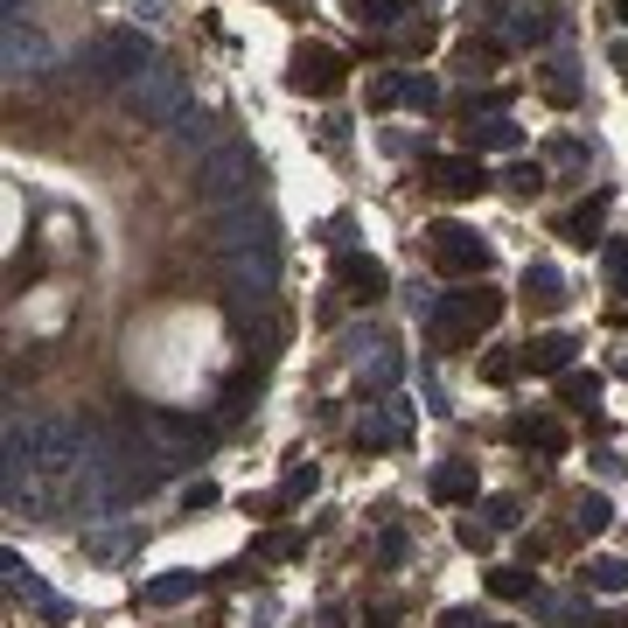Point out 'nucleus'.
<instances>
[{"instance_id":"nucleus-18","label":"nucleus","mask_w":628,"mask_h":628,"mask_svg":"<svg viewBox=\"0 0 628 628\" xmlns=\"http://www.w3.org/2000/svg\"><path fill=\"white\" fill-rule=\"evenodd\" d=\"M587 587H593V593H608V600L628 593V559H593V566H587Z\"/></svg>"},{"instance_id":"nucleus-29","label":"nucleus","mask_w":628,"mask_h":628,"mask_svg":"<svg viewBox=\"0 0 628 628\" xmlns=\"http://www.w3.org/2000/svg\"><path fill=\"white\" fill-rule=\"evenodd\" d=\"M412 105H419V112H433V105H440V85H433V77H412V91H405Z\"/></svg>"},{"instance_id":"nucleus-21","label":"nucleus","mask_w":628,"mask_h":628,"mask_svg":"<svg viewBox=\"0 0 628 628\" xmlns=\"http://www.w3.org/2000/svg\"><path fill=\"white\" fill-rule=\"evenodd\" d=\"M572 523H580L587 538H593V531H608V523H615V503H608V495H580V510H572Z\"/></svg>"},{"instance_id":"nucleus-10","label":"nucleus","mask_w":628,"mask_h":628,"mask_svg":"<svg viewBox=\"0 0 628 628\" xmlns=\"http://www.w3.org/2000/svg\"><path fill=\"white\" fill-rule=\"evenodd\" d=\"M335 279H343V294H350V301H363V307L384 301V266H377V258H363V252H343Z\"/></svg>"},{"instance_id":"nucleus-28","label":"nucleus","mask_w":628,"mask_h":628,"mask_svg":"<svg viewBox=\"0 0 628 628\" xmlns=\"http://www.w3.org/2000/svg\"><path fill=\"white\" fill-rule=\"evenodd\" d=\"M489 538H495V523H475V517H461V544H468V552H489Z\"/></svg>"},{"instance_id":"nucleus-4","label":"nucleus","mask_w":628,"mask_h":628,"mask_svg":"<svg viewBox=\"0 0 628 628\" xmlns=\"http://www.w3.org/2000/svg\"><path fill=\"white\" fill-rule=\"evenodd\" d=\"M426 238H433V266L448 273V279H482L489 273V245L468 224H433Z\"/></svg>"},{"instance_id":"nucleus-5","label":"nucleus","mask_w":628,"mask_h":628,"mask_svg":"<svg viewBox=\"0 0 628 628\" xmlns=\"http://www.w3.org/2000/svg\"><path fill=\"white\" fill-rule=\"evenodd\" d=\"M91 70L105 77V85H134V77L154 70V42H147L140 29H119V36H105V42H98Z\"/></svg>"},{"instance_id":"nucleus-13","label":"nucleus","mask_w":628,"mask_h":628,"mask_svg":"<svg viewBox=\"0 0 628 628\" xmlns=\"http://www.w3.org/2000/svg\"><path fill=\"white\" fill-rule=\"evenodd\" d=\"M433 495H440V503H475V468H468V461L433 468Z\"/></svg>"},{"instance_id":"nucleus-27","label":"nucleus","mask_w":628,"mask_h":628,"mask_svg":"<svg viewBox=\"0 0 628 628\" xmlns=\"http://www.w3.org/2000/svg\"><path fill=\"white\" fill-rule=\"evenodd\" d=\"M517 371H523V356H482V377L489 384H510Z\"/></svg>"},{"instance_id":"nucleus-3","label":"nucleus","mask_w":628,"mask_h":628,"mask_svg":"<svg viewBox=\"0 0 628 628\" xmlns=\"http://www.w3.org/2000/svg\"><path fill=\"white\" fill-rule=\"evenodd\" d=\"M126 105H134L140 126H175L181 112H189V85H181L175 63H154L147 77H134V85H126Z\"/></svg>"},{"instance_id":"nucleus-25","label":"nucleus","mask_w":628,"mask_h":628,"mask_svg":"<svg viewBox=\"0 0 628 628\" xmlns=\"http://www.w3.org/2000/svg\"><path fill=\"white\" fill-rule=\"evenodd\" d=\"M489 593H503V600H523V593H531V580H523V572H489Z\"/></svg>"},{"instance_id":"nucleus-2","label":"nucleus","mask_w":628,"mask_h":628,"mask_svg":"<svg viewBox=\"0 0 628 628\" xmlns=\"http://www.w3.org/2000/svg\"><path fill=\"white\" fill-rule=\"evenodd\" d=\"M266 175L258 168V154L245 147V140H224L217 154H203L196 161V196L209 203V209H230V203H252V181Z\"/></svg>"},{"instance_id":"nucleus-16","label":"nucleus","mask_w":628,"mask_h":628,"mask_svg":"<svg viewBox=\"0 0 628 628\" xmlns=\"http://www.w3.org/2000/svg\"><path fill=\"white\" fill-rule=\"evenodd\" d=\"M399 14H412L405 0H350V21H356V29H391Z\"/></svg>"},{"instance_id":"nucleus-23","label":"nucleus","mask_w":628,"mask_h":628,"mask_svg":"<svg viewBox=\"0 0 628 628\" xmlns=\"http://www.w3.org/2000/svg\"><path fill=\"white\" fill-rule=\"evenodd\" d=\"M482 517L495 523V531H517V523H523V510H517V495H489V503H482Z\"/></svg>"},{"instance_id":"nucleus-20","label":"nucleus","mask_w":628,"mask_h":628,"mask_svg":"<svg viewBox=\"0 0 628 628\" xmlns=\"http://www.w3.org/2000/svg\"><path fill=\"white\" fill-rule=\"evenodd\" d=\"M29 63H42V42L21 36V21H8V77H21Z\"/></svg>"},{"instance_id":"nucleus-19","label":"nucleus","mask_w":628,"mask_h":628,"mask_svg":"<svg viewBox=\"0 0 628 628\" xmlns=\"http://www.w3.org/2000/svg\"><path fill=\"white\" fill-rule=\"evenodd\" d=\"M600 209H608V189H600L593 203L572 209V224H566V238H572V245H600V238H593V230H600Z\"/></svg>"},{"instance_id":"nucleus-9","label":"nucleus","mask_w":628,"mask_h":628,"mask_svg":"<svg viewBox=\"0 0 628 628\" xmlns=\"http://www.w3.org/2000/svg\"><path fill=\"white\" fill-rule=\"evenodd\" d=\"M572 335H559V328H544V335H531V343H523V371L531 377H566L572 371Z\"/></svg>"},{"instance_id":"nucleus-8","label":"nucleus","mask_w":628,"mask_h":628,"mask_svg":"<svg viewBox=\"0 0 628 628\" xmlns=\"http://www.w3.org/2000/svg\"><path fill=\"white\" fill-rule=\"evenodd\" d=\"M426 175H433L440 196H482V189H489V168L475 161V154H433Z\"/></svg>"},{"instance_id":"nucleus-32","label":"nucleus","mask_w":628,"mask_h":628,"mask_svg":"<svg viewBox=\"0 0 628 628\" xmlns=\"http://www.w3.org/2000/svg\"><path fill=\"white\" fill-rule=\"evenodd\" d=\"M307 489H314V468H294V475L279 482V495H286V503H294V495H307Z\"/></svg>"},{"instance_id":"nucleus-31","label":"nucleus","mask_w":628,"mask_h":628,"mask_svg":"<svg viewBox=\"0 0 628 628\" xmlns=\"http://www.w3.org/2000/svg\"><path fill=\"white\" fill-rule=\"evenodd\" d=\"M377 559L399 566V559H405V531H384V538H377Z\"/></svg>"},{"instance_id":"nucleus-24","label":"nucleus","mask_w":628,"mask_h":628,"mask_svg":"<svg viewBox=\"0 0 628 628\" xmlns=\"http://www.w3.org/2000/svg\"><path fill=\"white\" fill-rule=\"evenodd\" d=\"M252 552H258V559H294V552H301V538H294V531H273V538H258Z\"/></svg>"},{"instance_id":"nucleus-6","label":"nucleus","mask_w":628,"mask_h":628,"mask_svg":"<svg viewBox=\"0 0 628 628\" xmlns=\"http://www.w3.org/2000/svg\"><path fill=\"white\" fill-rule=\"evenodd\" d=\"M286 85L307 91V98H335V91H343V57H335V49H322V42H301V49H294V70H286Z\"/></svg>"},{"instance_id":"nucleus-33","label":"nucleus","mask_w":628,"mask_h":628,"mask_svg":"<svg viewBox=\"0 0 628 628\" xmlns=\"http://www.w3.org/2000/svg\"><path fill=\"white\" fill-rule=\"evenodd\" d=\"M608 279H628V245H608Z\"/></svg>"},{"instance_id":"nucleus-17","label":"nucleus","mask_w":628,"mask_h":628,"mask_svg":"<svg viewBox=\"0 0 628 628\" xmlns=\"http://www.w3.org/2000/svg\"><path fill=\"white\" fill-rule=\"evenodd\" d=\"M510 433H517V440H531L538 454H559V448H566V426H559V419H517Z\"/></svg>"},{"instance_id":"nucleus-1","label":"nucleus","mask_w":628,"mask_h":628,"mask_svg":"<svg viewBox=\"0 0 628 628\" xmlns=\"http://www.w3.org/2000/svg\"><path fill=\"white\" fill-rule=\"evenodd\" d=\"M503 314V294L495 286H482V279H468L461 294H448V301H433V314H426V335H433V350H448V356H461V350H475V335Z\"/></svg>"},{"instance_id":"nucleus-15","label":"nucleus","mask_w":628,"mask_h":628,"mask_svg":"<svg viewBox=\"0 0 628 628\" xmlns=\"http://www.w3.org/2000/svg\"><path fill=\"white\" fill-rule=\"evenodd\" d=\"M189 593H196V572H168V580H147L140 587L147 608H175V600H189Z\"/></svg>"},{"instance_id":"nucleus-30","label":"nucleus","mask_w":628,"mask_h":628,"mask_svg":"<svg viewBox=\"0 0 628 628\" xmlns=\"http://www.w3.org/2000/svg\"><path fill=\"white\" fill-rule=\"evenodd\" d=\"M544 29H552V21H544V8H531V14L517 21V36H523V42H544Z\"/></svg>"},{"instance_id":"nucleus-26","label":"nucleus","mask_w":628,"mask_h":628,"mask_svg":"<svg viewBox=\"0 0 628 628\" xmlns=\"http://www.w3.org/2000/svg\"><path fill=\"white\" fill-rule=\"evenodd\" d=\"M510 189L538 196V189H544V168H538V161H517V168H510Z\"/></svg>"},{"instance_id":"nucleus-14","label":"nucleus","mask_w":628,"mask_h":628,"mask_svg":"<svg viewBox=\"0 0 628 628\" xmlns=\"http://www.w3.org/2000/svg\"><path fill=\"white\" fill-rule=\"evenodd\" d=\"M517 126L503 119V112H495V119H482V126H468V147H489V154H517Z\"/></svg>"},{"instance_id":"nucleus-34","label":"nucleus","mask_w":628,"mask_h":628,"mask_svg":"<svg viewBox=\"0 0 628 628\" xmlns=\"http://www.w3.org/2000/svg\"><path fill=\"white\" fill-rule=\"evenodd\" d=\"M621 21H628V0H621Z\"/></svg>"},{"instance_id":"nucleus-7","label":"nucleus","mask_w":628,"mask_h":628,"mask_svg":"<svg viewBox=\"0 0 628 628\" xmlns=\"http://www.w3.org/2000/svg\"><path fill=\"white\" fill-rule=\"evenodd\" d=\"M266 238H273V224L258 217L252 203H230V209H217V224H209V245H217L224 258H238V252L266 245Z\"/></svg>"},{"instance_id":"nucleus-22","label":"nucleus","mask_w":628,"mask_h":628,"mask_svg":"<svg viewBox=\"0 0 628 628\" xmlns=\"http://www.w3.org/2000/svg\"><path fill=\"white\" fill-rule=\"evenodd\" d=\"M559 399H566V405H593V399H600V377H593V371H566V377H559Z\"/></svg>"},{"instance_id":"nucleus-12","label":"nucleus","mask_w":628,"mask_h":628,"mask_svg":"<svg viewBox=\"0 0 628 628\" xmlns=\"http://www.w3.org/2000/svg\"><path fill=\"white\" fill-rule=\"evenodd\" d=\"M523 301L531 307H566V279H559V266H523Z\"/></svg>"},{"instance_id":"nucleus-11","label":"nucleus","mask_w":628,"mask_h":628,"mask_svg":"<svg viewBox=\"0 0 628 628\" xmlns=\"http://www.w3.org/2000/svg\"><path fill=\"white\" fill-rule=\"evenodd\" d=\"M175 140L181 147H189V154H217L230 134H224V126H217V112H196V105H189V112H181L175 119Z\"/></svg>"}]
</instances>
